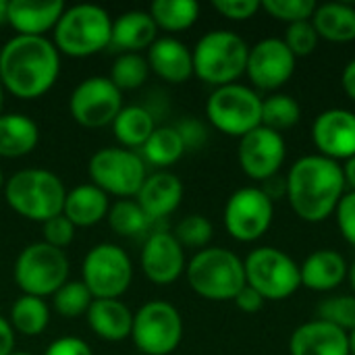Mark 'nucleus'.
Listing matches in <instances>:
<instances>
[{"mask_svg":"<svg viewBox=\"0 0 355 355\" xmlns=\"http://www.w3.org/2000/svg\"><path fill=\"white\" fill-rule=\"evenodd\" d=\"M158 40V27L148 10H127L112 19L110 48L119 54L148 50Z\"/></svg>","mask_w":355,"mask_h":355,"instance_id":"23","label":"nucleus"},{"mask_svg":"<svg viewBox=\"0 0 355 355\" xmlns=\"http://www.w3.org/2000/svg\"><path fill=\"white\" fill-rule=\"evenodd\" d=\"M245 285L256 289L264 302H283L302 287L300 264L283 250L262 245L252 250L243 260Z\"/></svg>","mask_w":355,"mask_h":355,"instance_id":"10","label":"nucleus"},{"mask_svg":"<svg viewBox=\"0 0 355 355\" xmlns=\"http://www.w3.org/2000/svg\"><path fill=\"white\" fill-rule=\"evenodd\" d=\"M58 75L60 52L48 35H12L0 50V85L19 100L42 98Z\"/></svg>","mask_w":355,"mask_h":355,"instance_id":"1","label":"nucleus"},{"mask_svg":"<svg viewBox=\"0 0 355 355\" xmlns=\"http://www.w3.org/2000/svg\"><path fill=\"white\" fill-rule=\"evenodd\" d=\"M183 181L171 171H156L146 177L141 189L137 191L135 200L141 210L150 216V220L162 223L171 216L183 202Z\"/></svg>","mask_w":355,"mask_h":355,"instance_id":"19","label":"nucleus"},{"mask_svg":"<svg viewBox=\"0 0 355 355\" xmlns=\"http://www.w3.org/2000/svg\"><path fill=\"white\" fill-rule=\"evenodd\" d=\"M341 168H343L345 185L349 187V191H355V156L349 158V160H345V164Z\"/></svg>","mask_w":355,"mask_h":355,"instance_id":"50","label":"nucleus"},{"mask_svg":"<svg viewBox=\"0 0 355 355\" xmlns=\"http://www.w3.org/2000/svg\"><path fill=\"white\" fill-rule=\"evenodd\" d=\"M108 210H110L108 196L92 183H81L69 189L62 206V214L75 227H83V229L104 220L108 216Z\"/></svg>","mask_w":355,"mask_h":355,"instance_id":"26","label":"nucleus"},{"mask_svg":"<svg viewBox=\"0 0 355 355\" xmlns=\"http://www.w3.org/2000/svg\"><path fill=\"white\" fill-rule=\"evenodd\" d=\"M347 260L337 250H316L300 264L302 287L327 293L337 289L347 279Z\"/></svg>","mask_w":355,"mask_h":355,"instance_id":"24","label":"nucleus"},{"mask_svg":"<svg viewBox=\"0 0 355 355\" xmlns=\"http://www.w3.org/2000/svg\"><path fill=\"white\" fill-rule=\"evenodd\" d=\"M212 6L216 12H220L229 21H248L262 8V2H258V0H214Z\"/></svg>","mask_w":355,"mask_h":355,"instance_id":"42","label":"nucleus"},{"mask_svg":"<svg viewBox=\"0 0 355 355\" xmlns=\"http://www.w3.org/2000/svg\"><path fill=\"white\" fill-rule=\"evenodd\" d=\"M191 291L208 302H233L245 287L243 260L225 248H204L185 268Z\"/></svg>","mask_w":355,"mask_h":355,"instance_id":"6","label":"nucleus"},{"mask_svg":"<svg viewBox=\"0 0 355 355\" xmlns=\"http://www.w3.org/2000/svg\"><path fill=\"white\" fill-rule=\"evenodd\" d=\"M85 320L96 337L110 343L129 339L133 331V312L121 300H94Z\"/></svg>","mask_w":355,"mask_h":355,"instance_id":"25","label":"nucleus"},{"mask_svg":"<svg viewBox=\"0 0 355 355\" xmlns=\"http://www.w3.org/2000/svg\"><path fill=\"white\" fill-rule=\"evenodd\" d=\"M175 129H177L179 135H181V139H183V144H185V150H198V148H202L204 141H206V137H208L204 125H202L200 121H196V119L183 121V123H179Z\"/></svg>","mask_w":355,"mask_h":355,"instance_id":"45","label":"nucleus"},{"mask_svg":"<svg viewBox=\"0 0 355 355\" xmlns=\"http://www.w3.org/2000/svg\"><path fill=\"white\" fill-rule=\"evenodd\" d=\"M75 231H77V227L64 214H58V216H52L50 220L42 223V237H44L42 241L52 248L64 250L73 243Z\"/></svg>","mask_w":355,"mask_h":355,"instance_id":"41","label":"nucleus"},{"mask_svg":"<svg viewBox=\"0 0 355 355\" xmlns=\"http://www.w3.org/2000/svg\"><path fill=\"white\" fill-rule=\"evenodd\" d=\"M206 116L216 131L241 139L262 125V98L250 85H220L206 100Z\"/></svg>","mask_w":355,"mask_h":355,"instance_id":"9","label":"nucleus"},{"mask_svg":"<svg viewBox=\"0 0 355 355\" xmlns=\"http://www.w3.org/2000/svg\"><path fill=\"white\" fill-rule=\"evenodd\" d=\"M349 335V355H355V331L347 333Z\"/></svg>","mask_w":355,"mask_h":355,"instance_id":"53","label":"nucleus"},{"mask_svg":"<svg viewBox=\"0 0 355 355\" xmlns=\"http://www.w3.org/2000/svg\"><path fill=\"white\" fill-rule=\"evenodd\" d=\"M69 272L71 262L67 252L44 241L25 245L12 266V279L21 293L42 300L52 297L69 281Z\"/></svg>","mask_w":355,"mask_h":355,"instance_id":"7","label":"nucleus"},{"mask_svg":"<svg viewBox=\"0 0 355 355\" xmlns=\"http://www.w3.org/2000/svg\"><path fill=\"white\" fill-rule=\"evenodd\" d=\"M295 62L297 58L283 37H264L250 46L245 75L258 89L275 92L293 77Z\"/></svg>","mask_w":355,"mask_h":355,"instance_id":"16","label":"nucleus"},{"mask_svg":"<svg viewBox=\"0 0 355 355\" xmlns=\"http://www.w3.org/2000/svg\"><path fill=\"white\" fill-rule=\"evenodd\" d=\"M123 108V92L104 75L81 79L69 98V112L73 121L85 129H100L112 125Z\"/></svg>","mask_w":355,"mask_h":355,"instance_id":"14","label":"nucleus"},{"mask_svg":"<svg viewBox=\"0 0 355 355\" xmlns=\"http://www.w3.org/2000/svg\"><path fill=\"white\" fill-rule=\"evenodd\" d=\"M289 355H349V335L316 318L291 333Z\"/></svg>","mask_w":355,"mask_h":355,"instance_id":"21","label":"nucleus"},{"mask_svg":"<svg viewBox=\"0 0 355 355\" xmlns=\"http://www.w3.org/2000/svg\"><path fill=\"white\" fill-rule=\"evenodd\" d=\"M158 31H185L200 19V4L196 0H154L148 8Z\"/></svg>","mask_w":355,"mask_h":355,"instance_id":"32","label":"nucleus"},{"mask_svg":"<svg viewBox=\"0 0 355 355\" xmlns=\"http://www.w3.org/2000/svg\"><path fill=\"white\" fill-rule=\"evenodd\" d=\"M150 73L158 75L166 83H185L193 77V56L191 48L173 35L158 37L146 54Z\"/></svg>","mask_w":355,"mask_h":355,"instance_id":"22","label":"nucleus"},{"mask_svg":"<svg viewBox=\"0 0 355 355\" xmlns=\"http://www.w3.org/2000/svg\"><path fill=\"white\" fill-rule=\"evenodd\" d=\"M10 355H31V354H25V352H15V354Z\"/></svg>","mask_w":355,"mask_h":355,"instance_id":"56","label":"nucleus"},{"mask_svg":"<svg viewBox=\"0 0 355 355\" xmlns=\"http://www.w3.org/2000/svg\"><path fill=\"white\" fill-rule=\"evenodd\" d=\"M148 77H150V64L144 54H135V52L116 54V58L110 64V75H108V79L121 92L139 89L148 81Z\"/></svg>","mask_w":355,"mask_h":355,"instance_id":"35","label":"nucleus"},{"mask_svg":"<svg viewBox=\"0 0 355 355\" xmlns=\"http://www.w3.org/2000/svg\"><path fill=\"white\" fill-rule=\"evenodd\" d=\"M81 281L94 300H119L133 281V262L116 243L94 245L81 266Z\"/></svg>","mask_w":355,"mask_h":355,"instance_id":"12","label":"nucleus"},{"mask_svg":"<svg viewBox=\"0 0 355 355\" xmlns=\"http://www.w3.org/2000/svg\"><path fill=\"white\" fill-rule=\"evenodd\" d=\"M15 354V331L8 318L0 316V355Z\"/></svg>","mask_w":355,"mask_h":355,"instance_id":"48","label":"nucleus"},{"mask_svg":"<svg viewBox=\"0 0 355 355\" xmlns=\"http://www.w3.org/2000/svg\"><path fill=\"white\" fill-rule=\"evenodd\" d=\"M67 4L60 0H8L6 25H10L17 35L46 37L54 31Z\"/></svg>","mask_w":355,"mask_h":355,"instance_id":"20","label":"nucleus"},{"mask_svg":"<svg viewBox=\"0 0 355 355\" xmlns=\"http://www.w3.org/2000/svg\"><path fill=\"white\" fill-rule=\"evenodd\" d=\"M4 183H6V179H4V175H2V168H0V191L4 189Z\"/></svg>","mask_w":355,"mask_h":355,"instance_id":"55","label":"nucleus"},{"mask_svg":"<svg viewBox=\"0 0 355 355\" xmlns=\"http://www.w3.org/2000/svg\"><path fill=\"white\" fill-rule=\"evenodd\" d=\"M44 355H94V352L79 337H60L46 347Z\"/></svg>","mask_w":355,"mask_h":355,"instance_id":"44","label":"nucleus"},{"mask_svg":"<svg viewBox=\"0 0 355 355\" xmlns=\"http://www.w3.org/2000/svg\"><path fill=\"white\" fill-rule=\"evenodd\" d=\"M108 227L121 237H148L154 223L141 210L137 200H116L108 210Z\"/></svg>","mask_w":355,"mask_h":355,"instance_id":"33","label":"nucleus"},{"mask_svg":"<svg viewBox=\"0 0 355 355\" xmlns=\"http://www.w3.org/2000/svg\"><path fill=\"white\" fill-rule=\"evenodd\" d=\"M6 15H8V0H0V25H6Z\"/></svg>","mask_w":355,"mask_h":355,"instance_id":"52","label":"nucleus"},{"mask_svg":"<svg viewBox=\"0 0 355 355\" xmlns=\"http://www.w3.org/2000/svg\"><path fill=\"white\" fill-rule=\"evenodd\" d=\"M285 179L287 200L293 212L312 225L333 216L341 198L347 193L341 164L320 154L297 158Z\"/></svg>","mask_w":355,"mask_h":355,"instance_id":"2","label":"nucleus"},{"mask_svg":"<svg viewBox=\"0 0 355 355\" xmlns=\"http://www.w3.org/2000/svg\"><path fill=\"white\" fill-rule=\"evenodd\" d=\"M287 158V144L283 133L272 131L264 125L256 127L239 139L237 160L241 171L254 181H268L279 175Z\"/></svg>","mask_w":355,"mask_h":355,"instance_id":"15","label":"nucleus"},{"mask_svg":"<svg viewBox=\"0 0 355 355\" xmlns=\"http://www.w3.org/2000/svg\"><path fill=\"white\" fill-rule=\"evenodd\" d=\"M110 33L112 17L106 8L98 4H73L60 15L52 31V44L60 56L87 58L110 48Z\"/></svg>","mask_w":355,"mask_h":355,"instance_id":"4","label":"nucleus"},{"mask_svg":"<svg viewBox=\"0 0 355 355\" xmlns=\"http://www.w3.org/2000/svg\"><path fill=\"white\" fill-rule=\"evenodd\" d=\"M110 127L119 146L135 152V150H141V146L154 133L156 123H154V114L146 106L131 104V106L121 108V112L116 114Z\"/></svg>","mask_w":355,"mask_h":355,"instance_id":"29","label":"nucleus"},{"mask_svg":"<svg viewBox=\"0 0 355 355\" xmlns=\"http://www.w3.org/2000/svg\"><path fill=\"white\" fill-rule=\"evenodd\" d=\"M312 25L320 40L333 44H347L355 40V8L345 2L316 4Z\"/></svg>","mask_w":355,"mask_h":355,"instance_id":"28","label":"nucleus"},{"mask_svg":"<svg viewBox=\"0 0 355 355\" xmlns=\"http://www.w3.org/2000/svg\"><path fill=\"white\" fill-rule=\"evenodd\" d=\"M235 306L241 310V312H245V314H256V312H260L262 308H264V297L256 291V289H252L250 285H245L237 295H235Z\"/></svg>","mask_w":355,"mask_h":355,"instance_id":"46","label":"nucleus"},{"mask_svg":"<svg viewBox=\"0 0 355 355\" xmlns=\"http://www.w3.org/2000/svg\"><path fill=\"white\" fill-rule=\"evenodd\" d=\"M8 322H10L15 335L19 333L23 337H37L48 329L50 306L42 297L21 293L10 306Z\"/></svg>","mask_w":355,"mask_h":355,"instance_id":"30","label":"nucleus"},{"mask_svg":"<svg viewBox=\"0 0 355 355\" xmlns=\"http://www.w3.org/2000/svg\"><path fill=\"white\" fill-rule=\"evenodd\" d=\"M185 152V144L175 127H156L148 141L141 146L139 156L146 164H152L162 171L179 162Z\"/></svg>","mask_w":355,"mask_h":355,"instance_id":"31","label":"nucleus"},{"mask_svg":"<svg viewBox=\"0 0 355 355\" xmlns=\"http://www.w3.org/2000/svg\"><path fill=\"white\" fill-rule=\"evenodd\" d=\"M262 8L270 17L291 25L300 21H310L316 10V2L314 0H264Z\"/></svg>","mask_w":355,"mask_h":355,"instance_id":"39","label":"nucleus"},{"mask_svg":"<svg viewBox=\"0 0 355 355\" xmlns=\"http://www.w3.org/2000/svg\"><path fill=\"white\" fill-rule=\"evenodd\" d=\"M302 119V106L300 102L289 94H270L268 98H262V125L272 131H285L300 123Z\"/></svg>","mask_w":355,"mask_h":355,"instance_id":"34","label":"nucleus"},{"mask_svg":"<svg viewBox=\"0 0 355 355\" xmlns=\"http://www.w3.org/2000/svg\"><path fill=\"white\" fill-rule=\"evenodd\" d=\"M318 320H324L345 333L355 331V295H333L320 302Z\"/></svg>","mask_w":355,"mask_h":355,"instance_id":"38","label":"nucleus"},{"mask_svg":"<svg viewBox=\"0 0 355 355\" xmlns=\"http://www.w3.org/2000/svg\"><path fill=\"white\" fill-rule=\"evenodd\" d=\"M87 175L92 185L102 189L106 196L133 200L148 177V164L139 152L121 146H108L92 154L87 162Z\"/></svg>","mask_w":355,"mask_h":355,"instance_id":"8","label":"nucleus"},{"mask_svg":"<svg viewBox=\"0 0 355 355\" xmlns=\"http://www.w3.org/2000/svg\"><path fill=\"white\" fill-rule=\"evenodd\" d=\"M312 141L320 156L345 162L355 156V112L329 108L314 119Z\"/></svg>","mask_w":355,"mask_h":355,"instance_id":"18","label":"nucleus"},{"mask_svg":"<svg viewBox=\"0 0 355 355\" xmlns=\"http://www.w3.org/2000/svg\"><path fill=\"white\" fill-rule=\"evenodd\" d=\"M283 42L293 52L295 58H302V56L312 54L318 48L320 37H318V33H316V29L312 25V19H310V21H300V23L287 25Z\"/></svg>","mask_w":355,"mask_h":355,"instance_id":"40","label":"nucleus"},{"mask_svg":"<svg viewBox=\"0 0 355 355\" xmlns=\"http://www.w3.org/2000/svg\"><path fill=\"white\" fill-rule=\"evenodd\" d=\"M248 42L231 29H214L204 33L193 50V75L214 87L237 83L248 67Z\"/></svg>","mask_w":355,"mask_h":355,"instance_id":"5","label":"nucleus"},{"mask_svg":"<svg viewBox=\"0 0 355 355\" xmlns=\"http://www.w3.org/2000/svg\"><path fill=\"white\" fill-rule=\"evenodd\" d=\"M347 281H349L352 291H354V295H355V258L352 260V264L347 266Z\"/></svg>","mask_w":355,"mask_h":355,"instance_id":"51","label":"nucleus"},{"mask_svg":"<svg viewBox=\"0 0 355 355\" xmlns=\"http://www.w3.org/2000/svg\"><path fill=\"white\" fill-rule=\"evenodd\" d=\"M335 218H337V227L343 239L355 248V191H347L341 198L335 210Z\"/></svg>","mask_w":355,"mask_h":355,"instance_id":"43","label":"nucleus"},{"mask_svg":"<svg viewBox=\"0 0 355 355\" xmlns=\"http://www.w3.org/2000/svg\"><path fill=\"white\" fill-rule=\"evenodd\" d=\"M40 127L23 112L0 114V158H23L37 148Z\"/></svg>","mask_w":355,"mask_h":355,"instance_id":"27","label":"nucleus"},{"mask_svg":"<svg viewBox=\"0 0 355 355\" xmlns=\"http://www.w3.org/2000/svg\"><path fill=\"white\" fill-rule=\"evenodd\" d=\"M173 235L183 245V250L191 248V250L200 252V250L208 248V243L214 235V229H212V223L204 214H189L177 223Z\"/></svg>","mask_w":355,"mask_h":355,"instance_id":"37","label":"nucleus"},{"mask_svg":"<svg viewBox=\"0 0 355 355\" xmlns=\"http://www.w3.org/2000/svg\"><path fill=\"white\" fill-rule=\"evenodd\" d=\"M131 339L139 354H175L183 341V318L179 310L168 302H148L133 314Z\"/></svg>","mask_w":355,"mask_h":355,"instance_id":"11","label":"nucleus"},{"mask_svg":"<svg viewBox=\"0 0 355 355\" xmlns=\"http://www.w3.org/2000/svg\"><path fill=\"white\" fill-rule=\"evenodd\" d=\"M94 302V295L85 287L83 281H67L54 295H52V308L58 316L75 320L87 314L89 306Z\"/></svg>","mask_w":355,"mask_h":355,"instance_id":"36","label":"nucleus"},{"mask_svg":"<svg viewBox=\"0 0 355 355\" xmlns=\"http://www.w3.org/2000/svg\"><path fill=\"white\" fill-rule=\"evenodd\" d=\"M4 200L12 212L31 223H46L62 214L67 187L62 179L48 168L17 171L4 183Z\"/></svg>","mask_w":355,"mask_h":355,"instance_id":"3","label":"nucleus"},{"mask_svg":"<svg viewBox=\"0 0 355 355\" xmlns=\"http://www.w3.org/2000/svg\"><path fill=\"white\" fill-rule=\"evenodd\" d=\"M341 85H343V92L355 102V58H352L345 64V69L341 73Z\"/></svg>","mask_w":355,"mask_h":355,"instance_id":"49","label":"nucleus"},{"mask_svg":"<svg viewBox=\"0 0 355 355\" xmlns=\"http://www.w3.org/2000/svg\"><path fill=\"white\" fill-rule=\"evenodd\" d=\"M262 191H264L272 202H277V200H281V198H287V179H283L281 175H275L272 179H268V181L262 183Z\"/></svg>","mask_w":355,"mask_h":355,"instance_id":"47","label":"nucleus"},{"mask_svg":"<svg viewBox=\"0 0 355 355\" xmlns=\"http://www.w3.org/2000/svg\"><path fill=\"white\" fill-rule=\"evenodd\" d=\"M2 110H4V87L0 85V114H2Z\"/></svg>","mask_w":355,"mask_h":355,"instance_id":"54","label":"nucleus"},{"mask_svg":"<svg viewBox=\"0 0 355 355\" xmlns=\"http://www.w3.org/2000/svg\"><path fill=\"white\" fill-rule=\"evenodd\" d=\"M139 266L150 283L158 287L173 285L181 275H185V250L171 231L156 229L146 237L141 245Z\"/></svg>","mask_w":355,"mask_h":355,"instance_id":"17","label":"nucleus"},{"mask_svg":"<svg viewBox=\"0 0 355 355\" xmlns=\"http://www.w3.org/2000/svg\"><path fill=\"white\" fill-rule=\"evenodd\" d=\"M227 233L241 243H254L266 235L275 220V202L262 187H241L231 193L223 212Z\"/></svg>","mask_w":355,"mask_h":355,"instance_id":"13","label":"nucleus"}]
</instances>
